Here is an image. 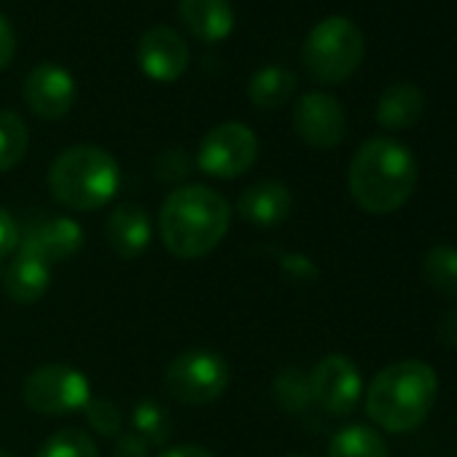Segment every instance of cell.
Listing matches in <instances>:
<instances>
[{
  "instance_id": "3",
  "label": "cell",
  "mask_w": 457,
  "mask_h": 457,
  "mask_svg": "<svg viewBox=\"0 0 457 457\" xmlns=\"http://www.w3.org/2000/svg\"><path fill=\"white\" fill-rule=\"evenodd\" d=\"M438 398V374L425 361L385 366L366 390V414L390 433L417 430Z\"/></svg>"
},
{
  "instance_id": "10",
  "label": "cell",
  "mask_w": 457,
  "mask_h": 457,
  "mask_svg": "<svg viewBox=\"0 0 457 457\" xmlns=\"http://www.w3.org/2000/svg\"><path fill=\"white\" fill-rule=\"evenodd\" d=\"M294 127L307 145L337 148L347 135V116L334 95L310 92L294 108Z\"/></svg>"
},
{
  "instance_id": "27",
  "label": "cell",
  "mask_w": 457,
  "mask_h": 457,
  "mask_svg": "<svg viewBox=\"0 0 457 457\" xmlns=\"http://www.w3.org/2000/svg\"><path fill=\"white\" fill-rule=\"evenodd\" d=\"M154 172L162 183H178L183 178H188L191 172V159L183 148H167L156 156L154 162Z\"/></svg>"
},
{
  "instance_id": "4",
  "label": "cell",
  "mask_w": 457,
  "mask_h": 457,
  "mask_svg": "<svg viewBox=\"0 0 457 457\" xmlns=\"http://www.w3.org/2000/svg\"><path fill=\"white\" fill-rule=\"evenodd\" d=\"M121 183L116 159L100 145H71L49 170V188L71 210H97L108 204Z\"/></svg>"
},
{
  "instance_id": "20",
  "label": "cell",
  "mask_w": 457,
  "mask_h": 457,
  "mask_svg": "<svg viewBox=\"0 0 457 457\" xmlns=\"http://www.w3.org/2000/svg\"><path fill=\"white\" fill-rule=\"evenodd\" d=\"M328 457H390L385 438L369 425H347L328 441Z\"/></svg>"
},
{
  "instance_id": "2",
  "label": "cell",
  "mask_w": 457,
  "mask_h": 457,
  "mask_svg": "<svg viewBox=\"0 0 457 457\" xmlns=\"http://www.w3.org/2000/svg\"><path fill=\"white\" fill-rule=\"evenodd\" d=\"M420 167L414 154L393 137L366 140L350 162V194L371 215L395 212L417 188Z\"/></svg>"
},
{
  "instance_id": "24",
  "label": "cell",
  "mask_w": 457,
  "mask_h": 457,
  "mask_svg": "<svg viewBox=\"0 0 457 457\" xmlns=\"http://www.w3.org/2000/svg\"><path fill=\"white\" fill-rule=\"evenodd\" d=\"M36 457H100V452H97V444L89 438V433L79 428H68V430H57L38 449Z\"/></svg>"
},
{
  "instance_id": "31",
  "label": "cell",
  "mask_w": 457,
  "mask_h": 457,
  "mask_svg": "<svg viewBox=\"0 0 457 457\" xmlns=\"http://www.w3.org/2000/svg\"><path fill=\"white\" fill-rule=\"evenodd\" d=\"M438 342L449 350H457V307H452L441 320H438V331H436Z\"/></svg>"
},
{
  "instance_id": "22",
  "label": "cell",
  "mask_w": 457,
  "mask_h": 457,
  "mask_svg": "<svg viewBox=\"0 0 457 457\" xmlns=\"http://www.w3.org/2000/svg\"><path fill=\"white\" fill-rule=\"evenodd\" d=\"M30 132L20 113L0 111V172L14 170L28 154Z\"/></svg>"
},
{
  "instance_id": "25",
  "label": "cell",
  "mask_w": 457,
  "mask_h": 457,
  "mask_svg": "<svg viewBox=\"0 0 457 457\" xmlns=\"http://www.w3.org/2000/svg\"><path fill=\"white\" fill-rule=\"evenodd\" d=\"M275 393L280 406H286L288 411H302L312 403V393H310V377H304L296 369H286L278 382H275Z\"/></svg>"
},
{
  "instance_id": "15",
  "label": "cell",
  "mask_w": 457,
  "mask_h": 457,
  "mask_svg": "<svg viewBox=\"0 0 457 457\" xmlns=\"http://www.w3.org/2000/svg\"><path fill=\"white\" fill-rule=\"evenodd\" d=\"M52 286V267L33 251L17 248L4 272V291L14 304H36Z\"/></svg>"
},
{
  "instance_id": "5",
  "label": "cell",
  "mask_w": 457,
  "mask_h": 457,
  "mask_svg": "<svg viewBox=\"0 0 457 457\" xmlns=\"http://www.w3.org/2000/svg\"><path fill=\"white\" fill-rule=\"evenodd\" d=\"M363 52L366 41L361 28L347 17H328L310 30L302 46V62L315 81L342 84L358 71Z\"/></svg>"
},
{
  "instance_id": "16",
  "label": "cell",
  "mask_w": 457,
  "mask_h": 457,
  "mask_svg": "<svg viewBox=\"0 0 457 457\" xmlns=\"http://www.w3.org/2000/svg\"><path fill=\"white\" fill-rule=\"evenodd\" d=\"M294 207V194L280 180H262L240 194V218L253 226H280Z\"/></svg>"
},
{
  "instance_id": "7",
  "label": "cell",
  "mask_w": 457,
  "mask_h": 457,
  "mask_svg": "<svg viewBox=\"0 0 457 457\" xmlns=\"http://www.w3.org/2000/svg\"><path fill=\"white\" fill-rule=\"evenodd\" d=\"M25 403L38 414H73L84 411L92 398L89 379L68 363H46L28 374L22 385Z\"/></svg>"
},
{
  "instance_id": "11",
  "label": "cell",
  "mask_w": 457,
  "mask_h": 457,
  "mask_svg": "<svg viewBox=\"0 0 457 457\" xmlns=\"http://www.w3.org/2000/svg\"><path fill=\"white\" fill-rule=\"evenodd\" d=\"M76 92L79 89L73 73L54 62H44L33 68L22 84V97L28 108L46 121H57L68 116L76 103Z\"/></svg>"
},
{
  "instance_id": "23",
  "label": "cell",
  "mask_w": 457,
  "mask_h": 457,
  "mask_svg": "<svg viewBox=\"0 0 457 457\" xmlns=\"http://www.w3.org/2000/svg\"><path fill=\"white\" fill-rule=\"evenodd\" d=\"M132 425L145 444H164L172 433V417L156 401H140L132 409Z\"/></svg>"
},
{
  "instance_id": "28",
  "label": "cell",
  "mask_w": 457,
  "mask_h": 457,
  "mask_svg": "<svg viewBox=\"0 0 457 457\" xmlns=\"http://www.w3.org/2000/svg\"><path fill=\"white\" fill-rule=\"evenodd\" d=\"M20 228L22 226L17 223V218L9 210L0 207V262L17 253V248H20Z\"/></svg>"
},
{
  "instance_id": "12",
  "label": "cell",
  "mask_w": 457,
  "mask_h": 457,
  "mask_svg": "<svg viewBox=\"0 0 457 457\" xmlns=\"http://www.w3.org/2000/svg\"><path fill=\"white\" fill-rule=\"evenodd\" d=\"M81 245H84L81 226L65 215H49V218L28 220L25 228H20V248L33 251L49 267L73 259L81 251Z\"/></svg>"
},
{
  "instance_id": "34",
  "label": "cell",
  "mask_w": 457,
  "mask_h": 457,
  "mask_svg": "<svg viewBox=\"0 0 457 457\" xmlns=\"http://www.w3.org/2000/svg\"><path fill=\"white\" fill-rule=\"evenodd\" d=\"M294 457H302V454H294Z\"/></svg>"
},
{
  "instance_id": "26",
  "label": "cell",
  "mask_w": 457,
  "mask_h": 457,
  "mask_svg": "<svg viewBox=\"0 0 457 457\" xmlns=\"http://www.w3.org/2000/svg\"><path fill=\"white\" fill-rule=\"evenodd\" d=\"M84 414L95 433L108 436V438L121 433V411L116 403H111L105 398H89V403L84 406Z\"/></svg>"
},
{
  "instance_id": "8",
  "label": "cell",
  "mask_w": 457,
  "mask_h": 457,
  "mask_svg": "<svg viewBox=\"0 0 457 457\" xmlns=\"http://www.w3.org/2000/svg\"><path fill=\"white\" fill-rule=\"evenodd\" d=\"M259 159V137L248 124L226 121L212 127L196 151V167L210 178H237Z\"/></svg>"
},
{
  "instance_id": "29",
  "label": "cell",
  "mask_w": 457,
  "mask_h": 457,
  "mask_svg": "<svg viewBox=\"0 0 457 457\" xmlns=\"http://www.w3.org/2000/svg\"><path fill=\"white\" fill-rule=\"evenodd\" d=\"M14 54H17V36H14V28H12V22H9L4 14H0V73H4V71L12 65Z\"/></svg>"
},
{
  "instance_id": "13",
  "label": "cell",
  "mask_w": 457,
  "mask_h": 457,
  "mask_svg": "<svg viewBox=\"0 0 457 457\" xmlns=\"http://www.w3.org/2000/svg\"><path fill=\"white\" fill-rule=\"evenodd\" d=\"M137 62L151 81L172 84L188 68V46L172 28L156 25L140 36Z\"/></svg>"
},
{
  "instance_id": "6",
  "label": "cell",
  "mask_w": 457,
  "mask_h": 457,
  "mask_svg": "<svg viewBox=\"0 0 457 457\" xmlns=\"http://www.w3.org/2000/svg\"><path fill=\"white\" fill-rule=\"evenodd\" d=\"M228 382H232V371L220 353L215 350H186L178 358L170 361L164 371V387L167 393L188 406H204L218 401Z\"/></svg>"
},
{
  "instance_id": "21",
  "label": "cell",
  "mask_w": 457,
  "mask_h": 457,
  "mask_svg": "<svg viewBox=\"0 0 457 457\" xmlns=\"http://www.w3.org/2000/svg\"><path fill=\"white\" fill-rule=\"evenodd\" d=\"M422 280L438 296L457 302V248L433 245L422 259Z\"/></svg>"
},
{
  "instance_id": "18",
  "label": "cell",
  "mask_w": 457,
  "mask_h": 457,
  "mask_svg": "<svg viewBox=\"0 0 457 457\" xmlns=\"http://www.w3.org/2000/svg\"><path fill=\"white\" fill-rule=\"evenodd\" d=\"M425 111V92L417 84H390L377 103V121L387 129H409Z\"/></svg>"
},
{
  "instance_id": "30",
  "label": "cell",
  "mask_w": 457,
  "mask_h": 457,
  "mask_svg": "<svg viewBox=\"0 0 457 457\" xmlns=\"http://www.w3.org/2000/svg\"><path fill=\"white\" fill-rule=\"evenodd\" d=\"M113 457H148V444L137 433H124L116 441Z\"/></svg>"
},
{
  "instance_id": "33",
  "label": "cell",
  "mask_w": 457,
  "mask_h": 457,
  "mask_svg": "<svg viewBox=\"0 0 457 457\" xmlns=\"http://www.w3.org/2000/svg\"><path fill=\"white\" fill-rule=\"evenodd\" d=\"M0 457H14L12 452H6V449H0Z\"/></svg>"
},
{
  "instance_id": "17",
  "label": "cell",
  "mask_w": 457,
  "mask_h": 457,
  "mask_svg": "<svg viewBox=\"0 0 457 457\" xmlns=\"http://www.w3.org/2000/svg\"><path fill=\"white\" fill-rule=\"evenodd\" d=\"M178 14L188 33L202 41H223L235 30V9L228 0H178Z\"/></svg>"
},
{
  "instance_id": "9",
  "label": "cell",
  "mask_w": 457,
  "mask_h": 457,
  "mask_svg": "<svg viewBox=\"0 0 457 457\" xmlns=\"http://www.w3.org/2000/svg\"><path fill=\"white\" fill-rule=\"evenodd\" d=\"M310 393L323 411L345 417L363 395V377L347 355H326L310 371Z\"/></svg>"
},
{
  "instance_id": "14",
  "label": "cell",
  "mask_w": 457,
  "mask_h": 457,
  "mask_svg": "<svg viewBox=\"0 0 457 457\" xmlns=\"http://www.w3.org/2000/svg\"><path fill=\"white\" fill-rule=\"evenodd\" d=\"M105 237H108L111 251L119 259L132 262L151 243V215L140 204L124 202L111 212V218L105 223Z\"/></svg>"
},
{
  "instance_id": "19",
  "label": "cell",
  "mask_w": 457,
  "mask_h": 457,
  "mask_svg": "<svg viewBox=\"0 0 457 457\" xmlns=\"http://www.w3.org/2000/svg\"><path fill=\"white\" fill-rule=\"evenodd\" d=\"M294 92H296V76L283 65H267V68L256 71L251 79V87H248L253 105L262 111L283 108Z\"/></svg>"
},
{
  "instance_id": "1",
  "label": "cell",
  "mask_w": 457,
  "mask_h": 457,
  "mask_svg": "<svg viewBox=\"0 0 457 457\" xmlns=\"http://www.w3.org/2000/svg\"><path fill=\"white\" fill-rule=\"evenodd\" d=\"M232 207L210 186L175 188L159 210V235L175 259H202L220 245Z\"/></svg>"
},
{
  "instance_id": "32",
  "label": "cell",
  "mask_w": 457,
  "mask_h": 457,
  "mask_svg": "<svg viewBox=\"0 0 457 457\" xmlns=\"http://www.w3.org/2000/svg\"><path fill=\"white\" fill-rule=\"evenodd\" d=\"M159 457H215V454L204 446H196V444H178V446L164 449Z\"/></svg>"
}]
</instances>
